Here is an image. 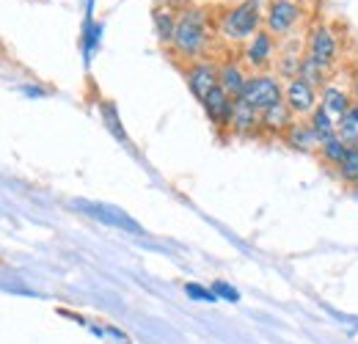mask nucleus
<instances>
[{"label":"nucleus","mask_w":358,"mask_h":344,"mask_svg":"<svg viewBox=\"0 0 358 344\" xmlns=\"http://www.w3.org/2000/svg\"><path fill=\"white\" fill-rule=\"evenodd\" d=\"M210 44V31H207V14L201 8H185L177 17L171 50L179 58H201V52Z\"/></svg>","instance_id":"f257e3e1"},{"label":"nucleus","mask_w":358,"mask_h":344,"mask_svg":"<svg viewBox=\"0 0 358 344\" xmlns=\"http://www.w3.org/2000/svg\"><path fill=\"white\" fill-rule=\"evenodd\" d=\"M259 22H262L259 3L257 0H243L234 8L226 11L224 22H221V34L229 42H251L259 34Z\"/></svg>","instance_id":"f03ea898"},{"label":"nucleus","mask_w":358,"mask_h":344,"mask_svg":"<svg viewBox=\"0 0 358 344\" xmlns=\"http://www.w3.org/2000/svg\"><path fill=\"white\" fill-rule=\"evenodd\" d=\"M240 99L248 102L254 110L262 113V110H268L275 102L284 99V83H281L275 75H270V72H254V75L248 78L245 91H243Z\"/></svg>","instance_id":"7ed1b4c3"},{"label":"nucleus","mask_w":358,"mask_h":344,"mask_svg":"<svg viewBox=\"0 0 358 344\" xmlns=\"http://www.w3.org/2000/svg\"><path fill=\"white\" fill-rule=\"evenodd\" d=\"M303 17V8L298 0H273L265 14V25H268V34L273 36H289L295 31V25L301 22Z\"/></svg>","instance_id":"20e7f679"},{"label":"nucleus","mask_w":358,"mask_h":344,"mask_svg":"<svg viewBox=\"0 0 358 344\" xmlns=\"http://www.w3.org/2000/svg\"><path fill=\"white\" fill-rule=\"evenodd\" d=\"M284 102L295 113V119H309L314 110L320 108V91L309 86L301 78H292L284 83Z\"/></svg>","instance_id":"39448f33"},{"label":"nucleus","mask_w":358,"mask_h":344,"mask_svg":"<svg viewBox=\"0 0 358 344\" xmlns=\"http://www.w3.org/2000/svg\"><path fill=\"white\" fill-rule=\"evenodd\" d=\"M306 55L314 58L317 64L334 69L336 61H339V42H336V34H334L328 25H314L312 34H309V42H306Z\"/></svg>","instance_id":"423d86ee"},{"label":"nucleus","mask_w":358,"mask_h":344,"mask_svg":"<svg viewBox=\"0 0 358 344\" xmlns=\"http://www.w3.org/2000/svg\"><path fill=\"white\" fill-rule=\"evenodd\" d=\"M275 55H278L275 36L268 34V31H259L251 42H245V50H243V58L254 72H268L270 66L275 64Z\"/></svg>","instance_id":"0eeeda50"},{"label":"nucleus","mask_w":358,"mask_h":344,"mask_svg":"<svg viewBox=\"0 0 358 344\" xmlns=\"http://www.w3.org/2000/svg\"><path fill=\"white\" fill-rule=\"evenodd\" d=\"M185 80H187L190 94H193L199 102H204L207 94L218 88V66H215L213 61H193V64L187 66V72H185Z\"/></svg>","instance_id":"6e6552de"},{"label":"nucleus","mask_w":358,"mask_h":344,"mask_svg":"<svg viewBox=\"0 0 358 344\" xmlns=\"http://www.w3.org/2000/svg\"><path fill=\"white\" fill-rule=\"evenodd\" d=\"M234 102H237V99H231V96L226 94L224 88L218 86L215 91H210V94H207V99H204L201 105H204V113H207V119H210L215 127H218V129H229V127H231Z\"/></svg>","instance_id":"1a4fd4ad"},{"label":"nucleus","mask_w":358,"mask_h":344,"mask_svg":"<svg viewBox=\"0 0 358 344\" xmlns=\"http://www.w3.org/2000/svg\"><path fill=\"white\" fill-rule=\"evenodd\" d=\"M281 138L295 152H303V155H317L320 152V138H317V132L309 124V119H295Z\"/></svg>","instance_id":"9d476101"},{"label":"nucleus","mask_w":358,"mask_h":344,"mask_svg":"<svg viewBox=\"0 0 358 344\" xmlns=\"http://www.w3.org/2000/svg\"><path fill=\"white\" fill-rule=\"evenodd\" d=\"M303 55H306V47L303 42H287L284 47H278V55H275V78L281 80H292L301 75V64H303Z\"/></svg>","instance_id":"9b49d317"},{"label":"nucleus","mask_w":358,"mask_h":344,"mask_svg":"<svg viewBox=\"0 0 358 344\" xmlns=\"http://www.w3.org/2000/svg\"><path fill=\"white\" fill-rule=\"evenodd\" d=\"M292 122H295V113L289 110V105H287L284 99L259 113V129H262L265 135H270V138H281V135L289 129Z\"/></svg>","instance_id":"f8f14e48"},{"label":"nucleus","mask_w":358,"mask_h":344,"mask_svg":"<svg viewBox=\"0 0 358 344\" xmlns=\"http://www.w3.org/2000/svg\"><path fill=\"white\" fill-rule=\"evenodd\" d=\"M320 105L334 116V122H339L342 116L350 113V108H353V94L345 86H336V83L331 80L328 86L320 91Z\"/></svg>","instance_id":"ddd939ff"},{"label":"nucleus","mask_w":358,"mask_h":344,"mask_svg":"<svg viewBox=\"0 0 358 344\" xmlns=\"http://www.w3.org/2000/svg\"><path fill=\"white\" fill-rule=\"evenodd\" d=\"M248 78H251V75H248V72L243 69V64H237V61H226V64L218 66V86L224 88L231 99H240V96H243Z\"/></svg>","instance_id":"4468645a"},{"label":"nucleus","mask_w":358,"mask_h":344,"mask_svg":"<svg viewBox=\"0 0 358 344\" xmlns=\"http://www.w3.org/2000/svg\"><path fill=\"white\" fill-rule=\"evenodd\" d=\"M231 132L240 135V138H251V135H259V110H254L248 102L237 99L234 102V113H231Z\"/></svg>","instance_id":"2eb2a0df"},{"label":"nucleus","mask_w":358,"mask_h":344,"mask_svg":"<svg viewBox=\"0 0 358 344\" xmlns=\"http://www.w3.org/2000/svg\"><path fill=\"white\" fill-rule=\"evenodd\" d=\"M331 75H334V69H328V66H322V64H317L314 58L309 55H303V64H301V80H306L309 86H314L317 91H322V88L331 83Z\"/></svg>","instance_id":"dca6fc26"},{"label":"nucleus","mask_w":358,"mask_h":344,"mask_svg":"<svg viewBox=\"0 0 358 344\" xmlns=\"http://www.w3.org/2000/svg\"><path fill=\"white\" fill-rule=\"evenodd\" d=\"M83 210H89V215L99 217V220H105V223H110V226H122V229H130V231H141L138 226H135L130 217L124 215L122 210H113V207H105V204H80Z\"/></svg>","instance_id":"f3484780"},{"label":"nucleus","mask_w":358,"mask_h":344,"mask_svg":"<svg viewBox=\"0 0 358 344\" xmlns=\"http://www.w3.org/2000/svg\"><path fill=\"white\" fill-rule=\"evenodd\" d=\"M152 22H155L157 39H160L163 44H171V39H174V28H177V17H174V11H169V8H155Z\"/></svg>","instance_id":"a211bd4d"},{"label":"nucleus","mask_w":358,"mask_h":344,"mask_svg":"<svg viewBox=\"0 0 358 344\" xmlns=\"http://www.w3.org/2000/svg\"><path fill=\"white\" fill-rule=\"evenodd\" d=\"M320 160L325 163V166H331V169H336L342 160H345V155H348V146L334 135V138H328V141H322L320 143Z\"/></svg>","instance_id":"6ab92c4d"},{"label":"nucleus","mask_w":358,"mask_h":344,"mask_svg":"<svg viewBox=\"0 0 358 344\" xmlns=\"http://www.w3.org/2000/svg\"><path fill=\"white\" fill-rule=\"evenodd\" d=\"M309 124H312V129L317 132L320 143L336 135V122H334V116H331V113H328V110H325L322 105H320V108L314 110L312 116H309Z\"/></svg>","instance_id":"aec40b11"},{"label":"nucleus","mask_w":358,"mask_h":344,"mask_svg":"<svg viewBox=\"0 0 358 344\" xmlns=\"http://www.w3.org/2000/svg\"><path fill=\"white\" fill-rule=\"evenodd\" d=\"M336 176L345 182V185H350V187H356L358 182V146L356 149H348V155H345V160L334 169Z\"/></svg>","instance_id":"412c9836"},{"label":"nucleus","mask_w":358,"mask_h":344,"mask_svg":"<svg viewBox=\"0 0 358 344\" xmlns=\"http://www.w3.org/2000/svg\"><path fill=\"white\" fill-rule=\"evenodd\" d=\"M336 138L348 146V149H356L358 146V122L348 113V116H342L339 122H336Z\"/></svg>","instance_id":"4be33fe9"},{"label":"nucleus","mask_w":358,"mask_h":344,"mask_svg":"<svg viewBox=\"0 0 358 344\" xmlns=\"http://www.w3.org/2000/svg\"><path fill=\"white\" fill-rule=\"evenodd\" d=\"M185 292H187V298H193V301H199V303H215L218 301V295H215L213 289L201 287V284H185Z\"/></svg>","instance_id":"5701e85b"},{"label":"nucleus","mask_w":358,"mask_h":344,"mask_svg":"<svg viewBox=\"0 0 358 344\" xmlns=\"http://www.w3.org/2000/svg\"><path fill=\"white\" fill-rule=\"evenodd\" d=\"M215 295H218V301L224 298V301H229V303H237L240 301V292L234 289V287H229L226 281H213V287H210Z\"/></svg>","instance_id":"b1692460"},{"label":"nucleus","mask_w":358,"mask_h":344,"mask_svg":"<svg viewBox=\"0 0 358 344\" xmlns=\"http://www.w3.org/2000/svg\"><path fill=\"white\" fill-rule=\"evenodd\" d=\"M102 113H105V119H108V127L113 129L116 135H122V127H119V119H116V113H113V108H110L108 102H102Z\"/></svg>","instance_id":"393cba45"},{"label":"nucleus","mask_w":358,"mask_h":344,"mask_svg":"<svg viewBox=\"0 0 358 344\" xmlns=\"http://www.w3.org/2000/svg\"><path fill=\"white\" fill-rule=\"evenodd\" d=\"M350 94H353V105H358V69L350 78Z\"/></svg>","instance_id":"a878e982"},{"label":"nucleus","mask_w":358,"mask_h":344,"mask_svg":"<svg viewBox=\"0 0 358 344\" xmlns=\"http://www.w3.org/2000/svg\"><path fill=\"white\" fill-rule=\"evenodd\" d=\"M356 190H358V182H356Z\"/></svg>","instance_id":"bb28decb"}]
</instances>
